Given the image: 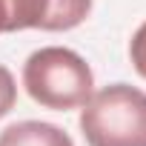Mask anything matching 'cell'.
I'll return each instance as SVG.
<instances>
[{
	"label": "cell",
	"mask_w": 146,
	"mask_h": 146,
	"mask_svg": "<svg viewBox=\"0 0 146 146\" xmlns=\"http://www.w3.org/2000/svg\"><path fill=\"white\" fill-rule=\"evenodd\" d=\"M23 86L35 103L54 112H69L80 109L92 98L95 75L78 52L63 46H43L32 52L23 66Z\"/></svg>",
	"instance_id": "6da1fadb"
},
{
	"label": "cell",
	"mask_w": 146,
	"mask_h": 146,
	"mask_svg": "<svg viewBox=\"0 0 146 146\" xmlns=\"http://www.w3.org/2000/svg\"><path fill=\"white\" fill-rule=\"evenodd\" d=\"M80 132L89 146H146V92L112 83L83 103Z\"/></svg>",
	"instance_id": "7a4b0ae2"
},
{
	"label": "cell",
	"mask_w": 146,
	"mask_h": 146,
	"mask_svg": "<svg viewBox=\"0 0 146 146\" xmlns=\"http://www.w3.org/2000/svg\"><path fill=\"white\" fill-rule=\"evenodd\" d=\"M92 0H0V32H69L86 20Z\"/></svg>",
	"instance_id": "3957f363"
},
{
	"label": "cell",
	"mask_w": 146,
	"mask_h": 146,
	"mask_svg": "<svg viewBox=\"0 0 146 146\" xmlns=\"http://www.w3.org/2000/svg\"><path fill=\"white\" fill-rule=\"evenodd\" d=\"M0 146H75V143L54 123L20 120L0 132Z\"/></svg>",
	"instance_id": "277c9868"
},
{
	"label": "cell",
	"mask_w": 146,
	"mask_h": 146,
	"mask_svg": "<svg viewBox=\"0 0 146 146\" xmlns=\"http://www.w3.org/2000/svg\"><path fill=\"white\" fill-rule=\"evenodd\" d=\"M17 103V86H15V78L12 72L0 63V117H6Z\"/></svg>",
	"instance_id": "5b68a950"
},
{
	"label": "cell",
	"mask_w": 146,
	"mask_h": 146,
	"mask_svg": "<svg viewBox=\"0 0 146 146\" xmlns=\"http://www.w3.org/2000/svg\"><path fill=\"white\" fill-rule=\"evenodd\" d=\"M129 54H132V66L140 78H146V23L137 26V32L132 35L129 43Z\"/></svg>",
	"instance_id": "8992f818"
}]
</instances>
